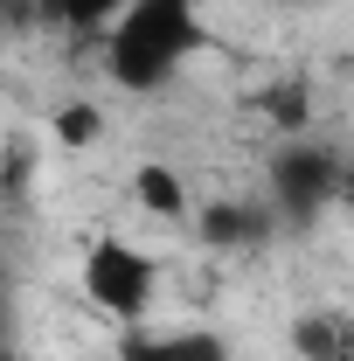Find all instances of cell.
Segmentation results:
<instances>
[{"mask_svg": "<svg viewBox=\"0 0 354 361\" xmlns=\"http://www.w3.org/2000/svg\"><path fill=\"white\" fill-rule=\"evenodd\" d=\"M202 42H209L202 0H133L104 28V77L126 97H160V90H174V77Z\"/></svg>", "mask_w": 354, "mask_h": 361, "instance_id": "obj_1", "label": "cell"}, {"mask_svg": "<svg viewBox=\"0 0 354 361\" xmlns=\"http://www.w3.org/2000/svg\"><path fill=\"white\" fill-rule=\"evenodd\" d=\"M341 167H348V153L341 146H326V139H278V153L264 160V202L271 216H278V229H312L334 202H341Z\"/></svg>", "mask_w": 354, "mask_h": 361, "instance_id": "obj_2", "label": "cell"}, {"mask_svg": "<svg viewBox=\"0 0 354 361\" xmlns=\"http://www.w3.org/2000/svg\"><path fill=\"white\" fill-rule=\"evenodd\" d=\"M77 292H84L90 306L104 319H118V326H139V319L153 313V292H160V264L126 243V236H97L84 250V271H77Z\"/></svg>", "mask_w": 354, "mask_h": 361, "instance_id": "obj_3", "label": "cell"}, {"mask_svg": "<svg viewBox=\"0 0 354 361\" xmlns=\"http://www.w3.org/2000/svg\"><path fill=\"white\" fill-rule=\"evenodd\" d=\"M188 223H195V236H202L209 250H264L271 236H278V216H271L264 195H216V202L195 209Z\"/></svg>", "mask_w": 354, "mask_h": 361, "instance_id": "obj_4", "label": "cell"}, {"mask_svg": "<svg viewBox=\"0 0 354 361\" xmlns=\"http://www.w3.org/2000/svg\"><path fill=\"white\" fill-rule=\"evenodd\" d=\"M111 361H236L229 341L216 326H181V334H146V326H126L118 355Z\"/></svg>", "mask_w": 354, "mask_h": 361, "instance_id": "obj_5", "label": "cell"}, {"mask_svg": "<svg viewBox=\"0 0 354 361\" xmlns=\"http://www.w3.org/2000/svg\"><path fill=\"white\" fill-rule=\"evenodd\" d=\"M133 202L160 223H188L195 216V195H188V174L167 167V160H139L133 167Z\"/></svg>", "mask_w": 354, "mask_h": 361, "instance_id": "obj_6", "label": "cell"}, {"mask_svg": "<svg viewBox=\"0 0 354 361\" xmlns=\"http://www.w3.org/2000/svg\"><path fill=\"white\" fill-rule=\"evenodd\" d=\"M126 7H133V0H35V14H42L49 28H63L70 49H97L104 28H111Z\"/></svg>", "mask_w": 354, "mask_h": 361, "instance_id": "obj_7", "label": "cell"}, {"mask_svg": "<svg viewBox=\"0 0 354 361\" xmlns=\"http://www.w3.org/2000/svg\"><path fill=\"white\" fill-rule=\"evenodd\" d=\"M292 355L299 361H354V319H341V313L292 319Z\"/></svg>", "mask_w": 354, "mask_h": 361, "instance_id": "obj_8", "label": "cell"}, {"mask_svg": "<svg viewBox=\"0 0 354 361\" xmlns=\"http://www.w3.org/2000/svg\"><path fill=\"white\" fill-rule=\"evenodd\" d=\"M257 111L271 118V133H285V139L312 133V77H285V84H264Z\"/></svg>", "mask_w": 354, "mask_h": 361, "instance_id": "obj_9", "label": "cell"}, {"mask_svg": "<svg viewBox=\"0 0 354 361\" xmlns=\"http://www.w3.org/2000/svg\"><path fill=\"white\" fill-rule=\"evenodd\" d=\"M104 126H111V118H104L97 97H70V104L49 111V139H56L63 153H90V146L104 139Z\"/></svg>", "mask_w": 354, "mask_h": 361, "instance_id": "obj_10", "label": "cell"}, {"mask_svg": "<svg viewBox=\"0 0 354 361\" xmlns=\"http://www.w3.org/2000/svg\"><path fill=\"white\" fill-rule=\"evenodd\" d=\"M21 188H28V146H7V160H0V202H21Z\"/></svg>", "mask_w": 354, "mask_h": 361, "instance_id": "obj_11", "label": "cell"}, {"mask_svg": "<svg viewBox=\"0 0 354 361\" xmlns=\"http://www.w3.org/2000/svg\"><path fill=\"white\" fill-rule=\"evenodd\" d=\"M334 209H354V160L341 167V202H334Z\"/></svg>", "mask_w": 354, "mask_h": 361, "instance_id": "obj_12", "label": "cell"}, {"mask_svg": "<svg viewBox=\"0 0 354 361\" xmlns=\"http://www.w3.org/2000/svg\"><path fill=\"white\" fill-rule=\"evenodd\" d=\"M28 7H35V0H0V14H7V21H28Z\"/></svg>", "mask_w": 354, "mask_h": 361, "instance_id": "obj_13", "label": "cell"}, {"mask_svg": "<svg viewBox=\"0 0 354 361\" xmlns=\"http://www.w3.org/2000/svg\"><path fill=\"white\" fill-rule=\"evenodd\" d=\"M271 7H319V0H271Z\"/></svg>", "mask_w": 354, "mask_h": 361, "instance_id": "obj_14", "label": "cell"}]
</instances>
